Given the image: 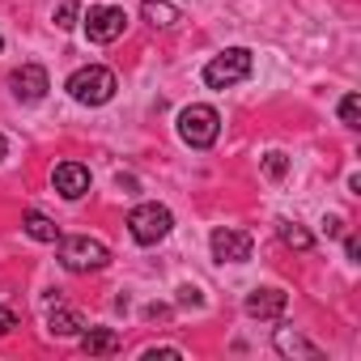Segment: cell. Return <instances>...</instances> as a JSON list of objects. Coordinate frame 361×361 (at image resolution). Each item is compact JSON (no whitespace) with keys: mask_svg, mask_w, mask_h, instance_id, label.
<instances>
[{"mask_svg":"<svg viewBox=\"0 0 361 361\" xmlns=\"http://www.w3.org/2000/svg\"><path fill=\"white\" fill-rule=\"evenodd\" d=\"M340 226H344V221H340V217H327V221H323V230H327V234H331V238H336V234H340Z\"/></svg>","mask_w":361,"mask_h":361,"instance_id":"cb8c5ba5","label":"cell"},{"mask_svg":"<svg viewBox=\"0 0 361 361\" xmlns=\"http://www.w3.org/2000/svg\"><path fill=\"white\" fill-rule=\"evenodd\" d=\"M51 183H56V192H60L64 200H81V196L90 192V170H85L81 161H60L56 174H51Z\"/></svg>","mask_w":361,"mask_h":361,"instance_id":"9c48e42d","label":"cell"},{"mask_svg":"<svg viewBox=\"0 0 361 361\" xmlns=\"http://www.w3.org/2000/svg\"><path fill=\"white\" fill-rule=\"evenodd\" d=\"M340 123L344 128H361V98L357 94H344L340 98Z\"/></svg>","mask_w":361,"mask_h":361,"instance_id":"e0dca14e","label":"cell"},{"mask_svg":"<svg viewBox=\"0 0 361 361\" xmlns=\"http://www.w3.org/2000/svg\"><path fill=\"white\" fill-rule=\"evenodd\" d=\"M13 327H18V314L13 310H0V336H9Z\"/></svg>","mask_w":361,"mask_h":361,"instance_id":"44dd1931","label":"cell"},{"mask_svg":"<svg viewBox=\"0 0 361 361\" xmlns=\"http://www.w3.org/2000/svg\"><path fill=\"white\" fill-rule=\"evenodd\" d=\"M170 226H174V217H170L166 204H136V209L128 213V230H132V238H136L140 247L161 243V238L170 234Z\"/></svg>","mask_w":361,"mask_h":361,"instance_id":"5b68a950","label":"cell"},{"mask_svg":"<svg viewBox=\"0 0 361 361\" xmlns=\"http://www.w3.org/2000/svg\"><path fill=\"white\" fill-rule=\"evenodd\" d=\"M209 247H213V259L217 264H243V259H251V234L247 230H234V226L213 230Z\"/></svg>","mask_w":361,"mask_h":361,"instance_id":"ba28073f","label":"cell"},{"mask_svg":"<svg viewBox=\"0 0 361 361\" xmlns=\"http://www.w3.org/2000/svg\"><path fill=\"white\" fill-rule=\"evenodd\" d=\"M344 255L357 259V255H361V243H357V238H344Z\"/></svg>","mask_w":361,"mask_h":361,"instance_id":"603a6c76","label":"cell"},{"mask_svg":"<svg viewBox=\"0 0 361 361\" xmlns=\"http://www.w3.org/2000/svg\"><path fill=\"white\" fill-rule=\"evenodd\" d=\"M56 26L60 30H73L77 26V5H73V0H64V5L56 9Z\"/></svg>","mask_w":361,"mask_h":361,"instance_id":"d6986e66","label":"cell"},{"mask_svg":"<svg viewBox=\"0 0 361 361\" xmlns=\"http://www.w3.org/2000/svg\"><path fill=\"white\" fill-rule=\"evenodd\" d=\"M276 234H281V243H285V247H293V251H310V247H314L310 230H302V226H298V221H289V217H281V221H276Z\"/></svg>","mask_w":361,"mask_h":361,"instance_id":"2e32d148","label":"cell"},{"mask_svg":"<svg viewBox=\"0 0 361 361\" xmlns=\"http://www.w3.org/2000/svg\"><path fill=\"white\" fill-rule=\"evenodd\" d=\"M5 157H9V140H5V136H0V161H5Z\"/></svg>","mask_w":361,"mask_h":361,"instance_id":"d4e9b609","label":"cell"},{"mask_svg":"<svg viewBox=\"0 0 361 361\" xmlns=\"http://www.w3.org/2000/svg\"><path fill=\"white\" fill-rule=\"evenodd\" d=\"M123 26H128V13H123L119 5H94V9L85 13V35H90V43H115V39L123 35Z\"/></svg>","mask_w":361,"mask_h":361,"instance_id":"8992f818","label":"cell"},{"mask_svg":"<svg viewBox=\"0 0 361 361\" xmlns=\"http://www.w3.org/2000/svg\"><path fill=\"white\" fill-rule=\"evenodd\" d=\"M140 18H145L149 26H157V30H174L178 22H183V9L170 5V0H145V5H140Z\"/></svg>","mask_w":361,"mask_h":361,"instance_id":"4fadbf2b","label":"cell"},{"mask_svg":"<svg viewBox=\"0 0 361 361\" xmlns=\"http://www.w3.org/2000/svg\"><path fill=\"white\" fill-rule=\"evenodd\" d=\"M68 94H73V102H81V106H102V102H111L115 98V90H119V81H115V73L111 68H102V64H85V68H77L73 77H68V85H64Z\"/></svg>","mask_w":361,"mask_h":361,"instance_id":"6da1fadb","label":"cell"},{"mask_svg":"<svg viewBox=\"0 0 361 361\" xmlns=\"http://www.w3.org/2000/svg\"><path fill=\"white\" fill-rule=\"evenodd\" d=\"M81 348L90 357H115L123 348V336L115 327H90V331H81Z\"/></svg>","mask_w":361,"mask_h":361,"instance_id":"7c38bea8","label":"cell"},{"mask_svg":"<svg viewBox=\"0 0 361 361\" xmlns=\"http://www.w3.org/2000/svg\"><path fill=\"white\" fill-rule=\"evenodd\" d=\"M60 264L68 272H102L111 264V251L90 234H73V238H60Z\"/></svg>","mask_w":361,"mask_h":361,"instance_id":"277c9868","label":"cell"},{"mask_svg":"<svg viewBox=\"0 0 361 361\" xmlns=\"http://www.w3.org/2000/svg\"><path fill=\"white\" fill-rule=\"evenodd\" d=\"M22 226H26V234H30L35 243H60V226H56L51 217H43L39 209H26Z\"/></svg>","mask_w":361,"mask_h":361,"instance_id":"5bb4252c","label":"cell"},{"mask_svg":"<svg viewBox=\"0 0 361 361\" xmlns=\"http://www.w3.org/2000/svg\"><path fill=\"white\" fill-rule=\"evenodd\" d=\"M285 170H289V157H285L281 149L264 153V174H268V178H285Z\"/></svg>","mask_w":361,"mask_h":361,"instance_id":"ac0fdd59","label":"cell"},{"mask_svg":"<svg viewBox=\"0 0 361 361\" xmlns=\"http://www.w3.org/2000/svg\"><path fill=\"white\" fill-rule=\"evenodd\" d=\"M0 47H5V39H0Z\"/></svg>","mask_w":361,"mask_h":361,"instance_id":"484cf974","label":"cell"},{"mask_svg":"<svg viewBox=\"0 0 361 361\" xmlns=\"http://www.w3.org/2000/svg\"><path fill=\"white\" fill-rule=\"evenodd\" d=\"M178 136H183V145H192V149H209L221 136V115L213 106H204V102H192V106L178 111Z\"/></svg>","mask_w":361,"mask_h":361,"instance_id":"7a4b0ae2","label":"cell"},{"mask_svg":"<svg viewBox=\"0 0 361 361\" xmlns=\"http://www.w3.org/2000/svg\"><path fill=\"white\" fill-rule=\"evenodd\" d=\"M285 306H289V293L276 289V285H268V289H251V293H247V314H251V319H281Z\"/></svg>","mask_w":361,"mask_h":361,"instance_id":"30bf717a","label":"cell"},{"mask_svg":"<svg viewBox=\"0 0 361 361\" xmlns=\"http://www.w3.org/2000/svg\"><path fill=\"white\" fill-rule=\"evenodd\" d=\"M272 344H276V353H281V357H306V361H323V348H319V344H310L306 336L289 331V327H276Z\"/></svg>","mask_w":361,"mask_h":361,"instance_id":"8fae6325","label":"cell"},{"mask_svg":"<svg viewBox=\"0 0 361 361\" xmlns=\"http://www.w3.org/2000/svg\"><path fill=\"white\" fill-rule=\"evenodd\" d=\"M178 302H183V306H200L204 298H200V289H196V285H183V289H178Z\"/></svg>","mask_w":361,"mask_h":361,"instance_id":"ffe728a7","label":"cell"},{"mask_svg":"<svg viewBox=\"0 0 361 361\" xmlns=\"http://www.w3.org/2000/svg\"><path fill=\"white\" fill-rule=\"evenodd\" d=\"M157 357H183L178 348H145V361H157Z\"/></svg>","mask_w":361,"mask_h":361,"instance_id":"7402d4cb","label":"cell"},{"mask_svg":"<svg viewBox=\"0 0 361 361\" xmlns=\"http://www.w3.org/2000/svg\"><path fill=\"white\" fill-rule=\"evenodd\" d=\"M251 51L247 47H226L221 56H213L209 64H204V85L209 90H230V85H238V81H247L251 77Z\"/></svg>","mask_w":361,"mask_h":361,"instance_id":"3957f363","label":"cell"},{"mask_svg":"<svg viewBox=\"0 0 361 361\" xmlns=\"http://www.w3.org/2000/svg\"><path fill=\"white\" fill-rule=\"evenodd\" d=\"M47 331H51V336H81V331H85V319H81L77 310H68V306H56L51 319H47Z\"/></svg>","mask_w":361,"mask_h":361,"instance_id":"9a60e30c","label":"cell"},{"mask_svg":"<svg viewBox=\"0 0 361 361\" xmlns=\"http://www.w3.org/2000/svg\"><path fill=\"white\" fill-rule=\"evenodd\" d=\"M9 90H13L18 102H43L47 90H51V77H47L43 64H22V68L9 73Z\"/></svg>","mask_w":361,"mask_h":361,"instance_id":"52a82bcc","label":"cell"}]
</instances>
